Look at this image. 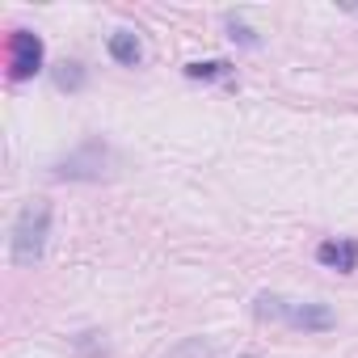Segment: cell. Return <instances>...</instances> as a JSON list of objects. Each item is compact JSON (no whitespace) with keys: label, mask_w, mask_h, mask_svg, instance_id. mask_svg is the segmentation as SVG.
<instances>
[{"label":"cell","mask_w":358,"mask_h":358,"mask_svg":"<svg viewBox=\"0 0 358 358\" xmlns=\"http://www.w3.org/2000/svg\"><path fill=\"white\" fill-rule=\"evenodd\" d=\"M316 262L324 270H337V274H354L358 270V241L354 236H329L316 245Z\"/></svg>","instance_id":"5b68a950"},{"label":"cell","mask_w":358,"mask_h":358,"mask_svg":"<svg viewBox=\"0 0 358 358\" xmlns=\"http://www.w3.org/2000/svg\"><path fill=\"white\" fill-rule=\"evenodd\" d=\"M43 64H47V43H43V34L17 26V30L9 34V80L22 85V80L38 76Z\"/></svg>","instance_id":"277c9868"},{"label":"cell","mask_w":358,"mask_h":358,"mask_svg":"<svg viewBox=\"0 0 358 358\" xmlns=\"http://www.w3.org/2000/svg\"><path fill=\"white\" fill-rule=\"evenodd\" d=\"M47 236H51V203L30 199L17 211V224H13V241H9L13 266H38L43 253H47Z\"/></svg>","instance_id":"7a4b0ae2"},{"label":"cell","mask_w":358,"mask_h":358,"mask_svg":"<svg viewBox=\"0 0 358 358\" xmlns=\"http://www.w3.org/2000/svg\"><path fill=\"white\" fill-rule=\"evenodd\" d=\"M253 316L257 320H278L287 329H299V333H329L337 329V312L329 303H316V299H287L278 291H262L253 299Z\"/></svg>","instance_id":"6da1fadb"},{"label":"cell","mask_w":358,"mask_h":358,"mask_svg":"<svg viewBox=\"0 0 358 358\" xmlns=\"http://www.w3.org/2000/svg\"><path fill=\"white\" fill-rule=\"evenodd\" d=\"M85 80H89V72H85V64H76V59H64V64L55 68V85H59L64 93H80Z\"/></svg>","instance_id":"52a82bcc"},{"label":"cell","mask_w":358,"mask_h":358,"mask_svg":"<svg viewBox=\"0 0 358 358\" xmlns=\"http://www.w3.org/2000/svg\"><path fill=\"white\" fill-rule=\"evenodd\" d=\"M241 358H262V354H241Z\"/></svg>","instance_id":"8fae6325"},{"label":"cell","mask_w":358,"mask_h":358,"mask_svg":"<svg viewBox=\"0 0 358 358\" xmlns=\"http://www.w3.org/2000/svg\"><path fill=\"white\" fill-rule=\"evenodd\" d=\"M186 76L190 80H220V76H232V64L228 59H194V64H186Z\"/></svg>","instance_id":"ba28073f"},{"label":"cell","mask_w":358,"mask_h":358,"mask_svg":"<svg viewBox=\"0 0 358 358\" xmlns=\"http://www.w3.org/2000/svg\"><path fill=\"white\" fill-rule=\"evenodd\" d=\"M114 169H118V156L106 139H85L76 152L55 160L59 182H106V177H114Z\"/></svg>","instance_id":"3957f363"},{"label":"cell","mask_w":358,"mask_h":358,"mask_svg":"<svg viewBox=\"0 0 358 358\" xmlns=\"http://www.w3.org/2000/svg\"><path fill=\"white\" fill-rule=\"evenodd\" d=\"M106 51H110V59L122 64V68H139V64H143V43H139L135 30H114V34L106 38Z\"/></svg>","instance_id":"8992f818"},{"label":"cell","mask_w":358,"mask_h":358,"mask_svg":"<svg viewBox=\"0 0 358 358\" xmlns=\"http://www.w3.org/2000/svg\"><path fill=\"white\" fill-rule=\"evenodd\" d=\"M164 358H215V345L211 341H203V337H182Z\"/></svg>","instance_id":"9c48e42d"},{"label":"cell","mask_w":358,"mask_h":358,"mask_svg":"<svg viewBox=\"0 0 358 358\" xmlns=\"http://www.w3.org/2000/svg\"><path fill=\"white\" fill-rule=\"evenodd\" d=\"M228 30H232V43H245V47H257V43H262V38H257L253 30H245L236 17H228Z\"/></svg>","instance_id":"30bf717a"}]
</instances>
